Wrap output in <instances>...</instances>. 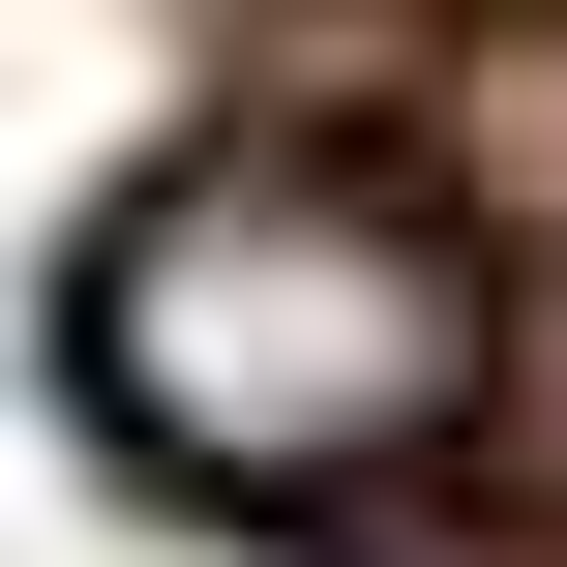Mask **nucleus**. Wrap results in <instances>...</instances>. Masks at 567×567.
Masks as SVG:
<instances>
[{
  "instance_id": "f257e3e1",
  "label": "nucleus",
  "mask_w": 567,
  "mask_h": 567,
  "mask_svg": "<svg viewBox=\"0 0 567 567\" xmlns=\"http://www.w3.org/2000/svg\"><path fill=\"white\" fill-rule=\"evenodd\" d=\"M60 389H90L150 478H209V508H329V478L449 449V389H478V269H449L389 179L179 150V179L90 239V299H60Z\"/></svg>"
}]
</instances>
